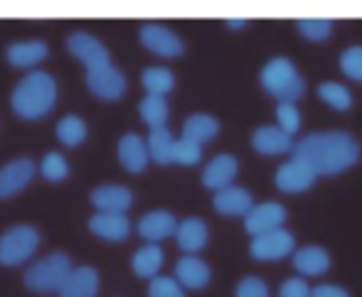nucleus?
I'll return each instance as SVG.
<instances>
[{
    "label": "nucleus",
    "mask_w": 362,
    "mask_h": 297,
    "mask_svg": "<svg viewBox=\"0 0 362 297\" xmlns=\"http://www.w3.org/2000/svg\"><path fill=\"white\" fill-rule=\"evenodd\" d=\"M141 84L148 91V96H163L175 89V74L168 66H146L141 74Z\"/></svg>",
    "instance_id": "28"
},
{
    "label": "nucleus",
    "mask_w": 362,
    "mask_h": 297,
    "mask_svg": "<svg viewBox=\"0 0 362 297\" xmlns=\"http://www.w3.org/2000/svg\"><path fill=\"white\" fill-rule=\"evenodd\" d=\"M40 246V231L30 224H18L0 236V263L15 268L35 255Z\"/></svg>",
    "instance_id": "5"
},
{
    "label": "nucleus",
    "mask_w": 362,
    "mask_h": 297,
    "mask_svg": "<svg viewBox=\"0 0 362 297\" xmlns=\"http://www.w3.org/2000/svg\"><path fill=\"white\" fill-rule=\"evenodd\" d=\"M284 222H286V209H284V204L262 202L249 209V214L244 217V229H247L249 236H259V234L281 229Z\"/></svg>",
    "instance_id": "10"
},
{
    "label": "nucleus",
    "mask_w": 362,
    "mask_h": 297,
    "mask_svg": "<svg viewBox=\"0 0 362 297\" xmlns=\"http://www.w3.org/2000/svg\"><path fill=\"white\" fill-rule=\"evenodd\" d=\"M293 250H296V238L284 226L267 234H259V236H252V246H249V253L257 260H281L288 258Z\"/></svg>",
    "instance_id": "8"
},
{
    "label": "nucleus",
    "mask_w": 362,
    "mask_h": 297,
    "mask_svg": "<svg viewBox=\"0 0 362 297\" xmlns=\"http://www.w3.org/2000/svg\"><path fill=\"white\" fill-rule=\"evenodd\" d=\"M318 96L335 111H348L353 106V94L348 91V86L338 84V81H323L318 86Z\"/></svg>",
    "instance_id": "31"
},
{
    "label": "nucleus",
    "mask_w": 362,
    "mask_h": 297,
    "mask_svg": "<svg viewBox=\"0 0 362 297\" xmlns=\"http://www.w3.org/2000/svg\"><path fill=\"white\" fill-rule=\"evenodd\" d=\"M175 229L177 219L168 209H153V212H148L139 219V234L148 243H160V241L175 236Z\"/></svg>",
    "instance_id": "14"
},
{
    "label": "nucleus",
    "mask_w": 362,
    "mask_h": 297,
    "mask_svg": "<svg viewBox=\"0 0 362 297\" xmlns=\"http://www.w3.org/2000/svg\"><path fill=\"white\" fill-rule=\"evenodd\" d=\"M54 133H57V140L62 143V145L76 147V145H81V143L86 140V123L81 121L79 116H74V114L64 116V119L57 123Z\"/></svg>",
    "instance_id": "30"
},
{
    "label": "nucleus",
    "mask_w": 362,
    "mask_h": 297,
    "mask_svg": "<svg viewBox=\"0 0 362 297\" xmlns=\"http://www.w3.org/2000/svg\"><path fill=\"white\" fill-rule=\"evenodd\" d=\"M86 86L101 101H119L126 94V74L111 61L99 69L86 71Z\"/></svg>",
    "instance_id": "7"
},
{
    "label": "nucleus",
    "mask_w": 362,
    "mask_h": 297,
    "mask_svg": "<svg viewBox=\"0 0 362 297\" xmlns=\"http://www.w3.org/2000/svg\"><path fill=\"white\" fill-rule=\"evenodd\" d=\"M89 231L104 241H126L131 234V222L126 214H101L96 212L89 219Z\"/></svg>",
    "instance_id": "23"
},
{
    "label": "nucleus",
    "mask_w": 362,
    "mask_h": 297,
    "mask_svg": "<svg viewBox=\"0 0 362 297\" xmlns=\"http://www.w3.org/2000/svg\"><path fill=\"white\" fill-rule=\"evenodd\" d=\"M227 28L229 30H242V28H247V20H239V18L227 20Z\"/></svg>",
    "instance_id": "41"
},
{
    "label": "nucleus",
    "mask_w": 362,
    "mask_h": 297,
    "mask_svg": "<svg viewBox=\"0 0 362 297\" xmlns=\"http://www.w3.org/2000/svg\"><path fill=\"white\" fill-rule=\"evenodd\" d=\"M141 44L148 49V52L158 54V57H180L185 52V42L180 40V35H175L170 28L158 23H146L141 25L139 30Z\"/></svg>",
    "instance_id": "6"
},
{
    "label": "nucleus",
    "mask_w": 362,
    "mask_h": 297,
    "mask_svg": "<svg viewBox=\"0 0 362 297\" xmlns=\"http://www.w3.org/2000/svg\"><path fill=\"white\" fill-rule=\"evenodd\" d=\"M67 49L86 66V71L111 64V54H109V49H106V44H101V40H96L94 35H89V32L69 35Z\"/></svg>",
    "instance_id": "9"
},
{
    "label": "nucleus",
    "mask_w": 362,
    "mask_h": 297,
    "mask_svg": "<svg viewBox=\"0 0 362 297\" xmlns=\"http://www.w3.org/2000/svg\"><path fill=\"white\" fill-rule=\"evenodd\" d=\"M119 162L124 165L126 172L131 175H141L148 167V150H146V140L139 133H126L119 140Z\"/></svg>",
    "instance_id": "20"
},
{
    "label": "nucleus",
    "mask_w": 362,
    "mask_h": 297,
    "mask_svg": "<svg viewBox=\"0 0 362 297\" xmlns=\"http://www.w3.org/2000/svg\"><path fill=\"white\" fill-rule=\"evenodd\" d=\"M40 172L47 182H62L69 177V162L64 160L62 152H47L40 162Z\"/></svg>",
    "instance_id": "33"
},
{
    "label": "nucleus",
    "mask_w": 362,
    "mask_h": 297,
    "mask_svg": "<svg viewBox=\"0 0 362 297\" xmlns=\"http://www.w3.org/2000/svg\"><path fill=\"white\" fill-rule=\"evenodd\" d=\"M237 172H239L237 157L229 155V152H219V155H215L207 162L205 170H202V184L207 189H212V192H217V189L229 187L234 182V177H237Z\"/></svg>",
    "instance_id": "16"
},
{
    "label": "nucleus",
    "mask_w": 362,
    "mask_h": 297,
    "mask_svg": "<svg viewBox=\"0 0 362 297\" xmlns=\"http://www.w3.org/2000/svg\"><path fill=\"white\" fill-rule=\"evenodd\" d=\"M175 241L180 246V250H185V255H195L197 250H202L207 246V241H210V229H207L205 219L187 217L182 222H177Z\"/></svg>",
    "instance_id": "19"
},
{
    "label": "nucleus",
    "mask_w": 362,
    "mask_h": 297,
    "mask_svg": "<svg viewBox=\"0 0 362 297\" xmlns=\"http://www.w3.org/2000/svg\"><path fill=\"white\" fill-rule=\"evenodd\" d=\"M315 179H318V175H315V172L310 170L305 162L291 157L288 162H284V165L276 170V177H274V182H276V187L281 189V192L300 194V192H305V189L313 187Z\"/></svg>",
    "instance_id": "11"
},
{
    "label": "nucleus",
    "mask_w": 362,
    "mask_h": 297,
    "mask_svg": "<svg viewBox=\"0 0 362 297\" xmlns=\"http://www.w3.org/2000/svg\"><path fill=\"white\" fill-rule=\"evenodd\" d=\"M131 268L139 278H156L163 268V248L158 243H148V246H141L139 250L134 253L131 258Z\"/></svg>",
    "instance_id": "27"
},
{
    "label": "nucleus",
    "mask_w": 362,
    "mask_h": 297,
    "mask_svg": "<svg viewBox=\"0 0 362 297\" xmlns=\"http://www.w3.org/2000/svg\"><path fill=\"white\" fill-rule=\"evenodd\" d=\"M99 283V270L91 265H79V268L69 270L67 280L59 288V297H96Z\"/></svg>",
    "instance_id": "18"
},
{
    "label": "nucleus",
    "mask_w": 362,
    "mask_h": 297,
    "mask_svg": "<svg viewBox=\"0 0 362 297\" xmlns=\"http://www.w3.org/2000/svg\"><path fill=\"white\" fill-rule=\"evenodd\" d=\"M252 147L259 155H284L293 150V138L286 135L279 126H262L254 131Z\"/></svg>",
    "instance_id": "21"
},
{
    "label": "nucleus",
    "mask_w": 362,
    "mask_h": 297,
    "mask_svg": "<svg viewBox=\"0 0 362 297\" xmlns=\"http://www.w3.org/2000/svg\"><path fill=\"white\" fill-rule=\"evenodd\" d=\"M296 28H298L300 37L310 40V42H323V40L330 37V32H333V23L325 18H305V20H298L296 23Z\"/></svg>",
    "instance_id": "32"
},
{
    "label": "nucleus",
    "mask_w": 362,
    "mask_h": 297,
    "mask_svg": "<svg viewBox=\"0 0 362 297\" xmlns=\"http://www.w3.org/2000/svg\"><path fill=\"white\" fill-rule=\"evenodd\" d=\"M175 280L182 290H202L212 280V270L200 255H182L175 263Z\"/></svg>",
    "instance_id": "17"
},
{
    "label": "nucleus",
    "mask_w": 362,
    "mask_h": 297,
    "mask_svg": "<svg viewBox=\"0 0 362 297\" xmlns=\"http://www.w3.org/2000/svg\"><path fill=\"white\" fill-rule=\"evenodd\" d=\"M139 114L148 128H163L170 119V106L163 96H146L139 104Z\"/></svg>",
    "instance_id": "29"
},
{
    "label": "nucleus",
    "mask_w": 362,
    "mask_h": 297,
    "mask_svg": "<svg viewBox=\"0 0 362 297\" xmlns=\"http://www.w3.org/2000/svg\"><path fill=\"white\" fill-rule=\"evenodd\" d=\"M49 47L42 40H23V42H13L5 52V57L18 69H30V66L40 64L42 59H47Z\"/></svg>",
    "instance_id": "24"
},
{
    "label": "nucleus",
    "mask_w": 362,
    "mask_h": 297,
    "mask_svg": "<svg viewBox=\"0 0 362 297\" xmlns=\"http://www.w3.org/2000/svg\"><path fill=\"white\" fill-rule=\"evenodd\" d=\"M293 157L315 175H340L360 160V143L345 131H318L293 143Z\"/></svg>",
    "instance_id": "1"
},
{
    "label": "nucleus",
    "mask_w": 362,
    "mask_h": 297,
    "mask_svg": "<svg viewBox=\"0 0 362 297\" xmlns=\"http://www.w3.org/2000/svg\"><path fill=\"white\" fill-rule=\"evenodd\" d=\"M148 297H185V290L170 275H156L148 283Z\"/></svg>",
    "instance_id": "34"
},
{
    "label": "nucleus",
    "mask_w": 362,
    "mask_h": 297,
    "mask_svg": "<svg viewBox=\"0 0 362 297\" xmlns=\"http://www.w3.org/2000/svg\"><path fill=\"white\" fill-rule=\"evenodd\" d=\"M340 69L345 76L362 84V44H353L340 54Z\"/></svg>",
    "instance_id": "35"
},
{
    "label": "nucleus",
    "mask_w": 362,
    "mask_h": 297,
    "mask_svg": "<svg viewBox=\"0 0 362 297\" xmlns=\"http://www.w3.org/2000/svg\"><path fill=\"white\" fill-rule=\"evenodd\" d=\"M291 260H293V268L300 275H308V278H315V275H323L330 270V253L323 246H303V248L291 253Z\"/></svg>",
    "instance_id": "22"
},
{
    "label": "nucleus",
    "mask_w": 362,
    "mask_h": 297,
    "mask_svg": "<svg viewBox=\"0 0 362 297\" xmlns=\"http://www.w3.org/2000/svg\"><path fill=\"white\" fill-rule=\"evenodd\" d=\"M262 86L279 104H296L305 94V81L288 57H274L262 69Z\"/></svg>",
    "instance_id": "3"
},
{
    "label": "nucleus",
    "mask_w": 362,
    "mask_h": 297,
    "mask_svg": "<svg viewBox=\"0 0 362 297\" xmlns=\"http://www.w3.org/2000/svg\"><path fill=\"white\" fill-rule=\"evenodd\" d=\"M212 207L222 217H247L249 209L254 207V197L239 184H229L224 189H217L212 197Z\"/></svg>",
    "instance_id": "13"
},
{
    "label": "nucleus",
    "mask_w": 362,
    "mask_h": 297,
    "mask_svg": "<svg viewBox=\"0 0 362 297\" xmlns=\"http://www.w3.org/2000/svg\"><path fill=\"white\" fill-rule=\"evenodd\" d=\"M35 177V162L30 157H18L8 165L0 167V199H8L18 194L23 187H28Z\"/></svg>",
    "instance_id": "15"
},
{
    "label": "nucleus",
    "mask_w": 362,
    "mask_h": 297,
    "mask_svg": "<svg viewBox=\"0 0 362 297\" xmlns=\"http://www.w3.org/2000/svg\"><path fill=\"white\" fill-rule=\"evenodd\" d=\"M173 147H175V138H173L170 128H151L146 138V150L148 160H153L156 165H170L173 162Z\"/></svg>",
    "instance_id": "26"
},
{
    "label": "nucleus",
    "mask_w": 362,
    "mask_h": 297,
    "mask_svg": "<svg viewBox=\"0 0 362 297\" xmlns=\"http://www.w3.org/2000/svg\"><path fill=\"white\" fill-rule=\"evenodd\" d=\"M72 258L62 250L45 255V258L35 260L28 270H25V288L33 293H59L62 283L67 280L69 270H72Z\"/></svg>",
    "instance_id": "4"
},
{
    "label": "nucleus",
    "mask_w": 362,
    "mask_h": 297,
    "mask_svg": "<svg viewBox=\"0 0 362 297\" xmlns=\"http://www.w3.org/2000/svg\"><path fill=\"white\" fill-rule=\"evenodd\" d=\"M219 133V121L210 114H192L190 119L182 123V138L195 145H205V143L215 140Z\"/></svg>",
    "instance_id": "25"
},
{
    "label": "nucleus",
    "mask_w": 362,
    "mask_h": 297,
    "mask_svg": "<svg viewBox=\"0 0 362 297\" xmlns=\"http://www.w3.org/2000/svg\"><path fill=\"white\" fill-rule=\"evenodd\" d=\"M234 297H269V285L257 275H247L242 283L237 285Z\"/></svg>",
    "instance_id": "38"
},
{
    "label": "nucleus",
    "mask_w": 362,
    "mask_h": 297,
    "mask_svg": "<svg viewBox=\"0 0 362 297\" xmlns=\"http://www.w3.org/2000/svg\"><path fill=\"white\" fill-rule=\"evenodd\" d=\"M310 297H350V293L340 285H318L310 288Z\"/></svg>",
    "instance_id": "40"
},
{
    "label": "nucleus",
    "mask_w": 362,
    "mask_h": 297,
    "mask_svg": "<svg viewBox=\"0 0 362 297\" xmlns=\"http://www.w3.org/2000/svg\"><path fill=\"white\" fill-rule=\"evenodd\" d=\"M279 297H310V288L303 278H288L279 288Z\"/></svg>",
    "instance_id": "39"
},
{
    "label": "nucleus",
    "mask_w": 362,
    "mask_h": 297,
    "mask_svg": "<svg viewBox=\"0 0 362 297\" xmlns=\"http://www.w3.org/2000/svg\"><path fill=\"white\" fill-rule=\"evenodd\" d=\"M200 160H202L200 145L185 140V138L175 140V147H173V162H177V165H197Z\"/></svg>",
    "instance_id": "36"
},
{
    "label": "nucleus",
    "mask_w": 362,
    "mask_h": 297,
    "mask_svg": "<svg viewBox=\"0 0 362 297\" xmlns=\"http://www.w3.org/2000/svg\"><path fill=\"white\" fill-rule=\"evenodd\" d=\"M91 204L101 214H126L134 204V192L124 184H101L91 189Z\"/></svg>",
    "instance_id": "12"
},
{
    "label": "nucleus",
    "mask_w": 362,
    "mask_h": 297,
    "mask_svg": "<svg viewBox=\"0 0 362 297\" xmlns=\"http://www.w3.org/2000/svg\"><path fill=\"white\" fill-rule=\"evenodd\" d=\"M57 104V81L47 71H30L18 81L10 96L15 116L23 121L45 119Z\"/></svg>",
    "instance_id": "2"
},
{
    "label": "nucleus",
    "mask_w": 362,
    "mask_h": 297,
    "mask_svg": "<svg viewBox=\"0 0 362 297\" xmlns=\"http://www.w3.org/2000/svg\"><path fill=\"white\" fill-rule=\"evenodd\" d=\"M276 121H279V128H281L286 135L298 133L300 114H298V109H296V104H279L276 106Z\"/></svg>",
    "instance_id": "37"
}]
</instances>
